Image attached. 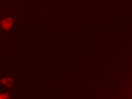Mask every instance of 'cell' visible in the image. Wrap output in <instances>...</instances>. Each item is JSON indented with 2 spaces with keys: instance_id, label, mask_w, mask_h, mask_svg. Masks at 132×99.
I'll return each instance as SVG.
<instances>
[{
  "instance_id": "3957f363",
  "label": "cell",
  "mask_w": 132,
  "mask_h": 99,
  "mask_svg": "<svg viewBox=\"0 0 132 99\" xmlns=\"http://www.w3.org/2000/svg\"><path fill=\"white\" fill-rule=\"evenodd\" d=\"M10 96L9 92L0 93V99H10Z\"/></svg>"
},
{
  "instance_id": "6da1fadb",
  "label": "cell",
  "mask_w": 132,
  "mask_h": 99,
  "mask_svg": "<svg viewBox=\"0 0 132 99\" xmlns=\"http://www.w3.org/2000/svg\"><path fill=\"white\" fill-rule=\"evenodd\" d=\"M14 22V19L12 17H7L0 21V26L4 31H9L13 27Z\"/></svg>"
},
{
  "instance_id": "7a4b0ae2",
  "label": "cell",
  "mask_w": 132,
  "mask_h": 99,
  "mask_svg": "<svg viewBox=\"0 0 132 99\" xmlns=\"http://www.w3.org/2000/svg\"><path fill=\"white\" fill-rule=\"evenodd\" d=\"M0 82L2 84L9 88V89L11 88L14 85V80L13 78L8 76L0 79Z\"/></svg>"
}]
</instances>
